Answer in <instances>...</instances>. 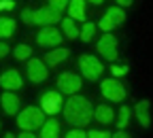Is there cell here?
<instances>
[{"label": "cell", "mask_w": 153, "mask_h": 138, "mask_svg": "<svg viewBox=\"0 0 153 138\" xmlns=\"http://www.w3.org/2000/svg\"><path fill=\"white\" fill-rule=\"evenodd\" d=\"M62 113L66 117V121L74 128H83L87 123L94 121V106L91 102L87 100L85 96H68V102L62 104Z\"/></svg>", "instance_id": "cell-1"}, {"label": "cell", "mask_w": 153, "mask_h": 138, "mask_svg": "<svg viewBox=\"0 0 153 138\" xmlns=\"http://www.w3.org/2000/svg\"><path fill=\"white\" fill-rule=\"evenodd\" d=\"M45 121V113L38 108V106H26L24 111L17 113V125L26 130V132H34L43 125Z\"/></svg>", "instance_id": "cell-2"}, {"label": "cell", "mask_w": 153, "mask_h": 138, "mask_svg": "<svg viewBox=\"0 0 153 138\" xmlns=\"http://www.w3.org/2000/svg\"><path fill=\"white\" fill-rule=\"evenodd\" d=\"M79 70H81V74L85 76V81H100V76H102V72H104V68H102V62L98 60L96 55H89V53H83L81 57H79Z\"/></svg>", "instance_id": "cell-3"}, {"label": "cell", "mask_w": 153, "mask_h": 138, "mask_svg": "<svg viewBox=\"0 0 153 138\" xmlns=\"http://www.w3.org/2000/svg\"><path fill=\"white\" fill-rule=\"evenodd\" d=\"M100 93L104 100L108 102H123L126 100V87L123 83L119 81V79H102V83H100Z\"/></svg>", "instance_id": "cell-4"}, {"label": "cell", "mask_w": 153, "mask_h": 138, "mask_svg": "<svg viewBox=\"0 0 153 138\" xmlns=\"http://www.w3.org/2000/svg\"><path fill=\"white\" fill-rule=\"evenodd\" d=\"M64 41L62 32L57 30L55 26H43L36 34V45L38 47H45V49H53V47H60V43Z\"/></svg>", "instance_id": "cell-5"}, {"label": "cell", "mask_w": 153, "mask_h": 138, "mask_svg": "<svg viewBox=\"0 0 153 138\" xmlns=\"http://www.w3.org/2000/svg\"><path fill=\"white\" fill-rule=\"evenodd\" d=\"M57 91L60 93H66V96H74L79 93V89L83 87V79L74 72H62L57 76Z\"/></svg>", "instance_id": "cell-6"}, {"label": "cell", "mask_w": 153, "mask_h": 138, "mask_svg": "<svg viewBox=\"0 0 153 138\" xmlns=\"http://www.w3.org/2000/svg\"><path fill=\"white\" fill-rule=\"evenodd\" d=\"M57 22H62V13L55 11L51 7H43V9H36L32 11V26H53Z\"/></svg>", "instance_id": "cell-7"}, {"label": "cell", "mask_w": 153, "mask_h": 138, "mask_svg": "<svg viewBox=\"0 0 153 138\" xmlns=\"http://www.w3.org/2000/svg\"><path fill=\"white\" fill-rule=\"evenodd\" d=\"M96 49H98V53H102L104 60L108 62H115L119 55V47H117V38H115L111 32H106L104 36H100V41L96 43Z\"/></svg>", "instance_id": "cell-8"}, {"label": "cell", "mask_w": 153, "mask_h": 138, "mask_svg": "<svg viewBox=\"0 0 153 138\" xmlns=\"http://www.w3.org/2000/svg\"><path fill=\"white\" fill-rule=\"evenodd\" d=\"M62 104H64V100H62V93L60 91H45L41 96V111L45 115H49V117L60 113Z\"/></svg>", "instance_id": "cell-9"}, {"label": "cell", "mask_w": 153, "mask_h": 138, "mask_svg": "<svg viewBox=\"0 0 153 138\" xmlns=\"http://www.w3.org/2000/svg\"><path fill=\"white\" fill-rule=\"evenodd\" d=\"M26 72H28V79L32 83H43V81H47V76H49V68L43 64V60H38V57H30V60H28Z\"/></svg>", "instance_id": "cell-10"}, {"label": "cell", "mask_w": 153, "mask_h": 138, "mask_svg": "<svg viewBox=\"0 0 153 138\" xmlns=\"http://www.w3.org/2000/svg\"><path fill=\"white\" fill-rule=\"evenodd\" d=\"M0 87L4 91H17L19 87H24V79H22V74L17 70L9 68V70H4L0 74Z\"/></svg>", "instance_id": "cell-11"}, {"label": "cell", "mask_w": 153, "mask_h": 138, "mask_svg": "<svg viewBox=\"0 0 153 138\" xmlns=\"http://www.w3.org/2000/svg\"><path fill=\"white\" fill-rule=\"evenodd\" d=\"M68 57H70V51H68V49H64V47H53L49 53L43 55V64H45L47 68H55V66H60L62 62H66Z\"/></svg>", "instance_id": "cell-12"}, {"label": "cell", "mask_w": 153, "mask_h": 138, "mask_svg": "<svg viewBox=\"0 0 153 138\" xmlns=\"http://www.w3.org/2000/svg\"><path fill=\"white\" fill-rule=\"evenodd\" d=\"M0 104H2L4 115H9V117L17 115V113H19V106H22V102H19L17 93H13V91H4L2 96H0Z\"/></svg>", "instance_id": "cell-13"}, {"label": "cell", "mask_w": 153, "mask_h": 138, "mask_svg": "<svg viewBox=\"0 0 153 138\" xmlns=\"http://www.w3.org/2000/svg\"><path fill=\"white\" fill-rule=\"evenodd\" d=\"M38 130H41L38 138H60L62 136V125H60L57 119H53V117H51V119H45Z\"/></svg>", "instance_id": "cell-14"}, {"label": "cell", "mask_w": 153, "mask_h": 138, "mask_svg": "<svg viewBox=\"0 0 153 138\" xmlns=\"http://www.w3.org/2000/svg\"><path fill=\"white\" fill-rule=\"evenodd\" d=\"M94 121H98L102 125H108V123H115V111L108 106V104H100L94 108Z\"/></svg>", "instance_id": "cell-15"}, {"label": "cell", "mask_w": 153, "mask_h": 138, "mask_svg": "<svg viewBox=\"0 0 153 138\" xmlns=\"http://www.w3.org/2000/svg\"><path fill=\"white\" fill-rule=\"evenodd\" d=\"M132 113H136V119H138V123L143 128H149L151 125V102L149 100H140Z\"/></svg>", "instance_id": "cell-16"}, {"label": "cell", "mask_w": 153, "mask_h": 138, "mask_svg": "<svg viewBox=\"0 0 153 138\" xmlns=\"http://www.w3.org/2000/svg\"><path fill=\"white\" fill-rule=\"evenodd\" d=\"M68 17L72 22H87L85 19V0H68Z\"/></svg>", "instance_id": "cell-17"}, {"label": "cell", "mask_w": 153, "mask_h": 138, "mask_svg": "<svg viewBox=\"0 0 153 138\" xmlns=\"http://www.w3.org/2000/svg\"><path fill=\"white\" fill-rule=\"evenodd\" d=\"M62 36L68 38V41H74V38H79V28H76V24L72 22L70 17H62Z\"/></svg>", "instance_id": "cell-18"}, {"label": "cell", "mask_w": 153, "mask_h": 138, "mask_svg": "<svg viewBox=\"0 0 153 138\" xmlns=\"http://www.w3.org/2000/svg\"><path fill=\"white\" fill-rule=\"evenodd\" d=\"M115 119H117V121H115V123H117V130H126L130 125V119H132V108L123 104L119 108V115H115Z\"/></svg>", "instance_id": "cell-19"}, {"label": "cell", "mask_w": 153, "mask_h": 138, "mask_svg": "<svg viewBox=\"0 0 153 138\" xmlns=\"http://www.w3.org/2000/svg\"><path fill=\"white\" fill-rule=\"evenodd\" d=\"M15 19L13 17H0V38H11L15 32Z\"/></svg>", "instance_id": "cell-20"}, {"label": "cell", "mask_w": 153, "mask_h": 138, "mask_svg": "<svg viewBox=\"0 0 153 138\" xmlns=\"http://www.w3.org/2000/svg\"><path fill=\"white\" fill-rule=\"evenodd\" d=\"M96 30H98V28H96V24H94V22H83V28L79 30V38L87 45V43H91V41H94Z\"/></svg>", "instance_id": "cell-21"}, {"label": "cell", "mask_w": 153, "mask_h": 138, "mask_svg": "<svg viewBox=\"0 0 153 138\" xmlns=\"http://www.w3.org/2000/svg\"><path fill=\"white\" fill-rule=\"evenodd\" d=\"M104 15L113 19V24H115V26H121V24L126 22V11H123L121 7H117V4H115V7H108Z\"/></svg>", "instance_id": "cell-22"}, {"label": "cell", "mask_w": 153, "mask_h": 138, "mask_svg": "<svg viewBox=\"0 0 153 138\" xmlns=\"http://www.w3.org/2000/svg\"><path fill=\"white\" fill-rule=\"evenodd\" d=\"M30 55H32V47L30 45H17L13 49V57L19 62H28L30 60Z\"/></svg>", "instance_id": "cell-23"}, {"label": "cell", "mask_w": 153, "mask_h": 138, "mask_svg": "<svg viewBox=\"0 0 153 138\" xmlns=\"http://www.w3.org/2000/svg\"><path fill=\"white\" fill-rule=\"evenodd\" d=\"M96 28H100V30L106 34V32H113V30L117 28V26L113 24V19H111V17H106V15H104V17L100 19V22H98V26H96Z\"/></svg>", "instance_id": "cell-24"}, {"label": "cell", "mask_w": 153, "mask_h": 138, "mask_svg": "<svg viewBox=\"0 0 153 138\" xmlns=\"http://www.w3.org/2000/svg\"><path fill=\"white\" fill-rule=\"evenodd\" d=\"M47 7H51V9H55V11H64L66 7H68V0H49V4Z\"/></svg>", "instance_id": "cell-25"}, {"label": "cell", "mask_w": 153, "mask_h": 138, "mask_svg": "<svg viewBox=\"0 0 153 138\" xmlns=\"http://www.w3.org/2000/svg\"><path fill=\"white\" fill-rule=\"evenodd\" d=\"M87 138H111V132H104V130H89V132H87Z\"/></svg>", "instance_id": "cell-26"}, {"label": "cell", "mask_w": 153, "mask_h": 138, "mask_svg": "<svg viewBox=\"0 0 153 138\" xmlns=\"http://www.w3.org/2000/svg\"><path fill=\"white\" fill-rule=\"evenodd\" d=\"M64 138H87V134H85L81 128H74V130H70Z\"/></svg>", "instance_id": "cell-27"}, {"label": "cell", "mask_w": 153, "mask_h": 138, "mask_svg": "<svg viewBox=\"0 0 153 138\" xmlns=\"http://www.w3.org/2000/svg\"><path fill=\"white\" fill-rule=\"evenodd\" d=\"M128 70H130L128 66H113V68H111V72H113V76H115V79H117V76H123V74H128Z\"/></svg>", "instance_id": "cell-28"}, {"label": "cell", "mask_w": 153, "mask_h": 138, "mask_svg": "<svg viewBox=\"0 0 153 138\" xmlns=\"http://www.w3.org/2000/svg\"><path fill=\"white\" fill-rule=\"evenodd\" d=\"M22 22L32 26V9H22Z\"/></svg>", "instance_id": "cell-29"}, {"label": "cell", "mask_w": 153, "mask_h": 138, "mask_svg": "<svg viewBox=\"0 0 153 138\" xmlns=\"http://www.w3.org/2000/svg\"><path fill=\"white\" fill-rule=\"evenodd\" d=\"M13 9H15L13 0H0V11H13Z\"/></svg>", "instance_id": "cell-30"}, {"label": "cell", "mask_w": 153, "mask_h": 138, "mask_svg": "<svg viewBox=\"0 0 153 138\" xmlns=\"http://www.w3.org/2000/svg\"><path fill=\"white\" fill-rule=\"evenodd\" d=\"M11 53V47L7 45V43H2V41H0V60H2V57H7Z\"/></svg>", "instance_id": "cell-31"}, {"label": "cell", "mask_w": 153, "mask_h": 138, "mask_svg": "<svg viewBox=\"0 0 153 138\" xmlns=\"http://www.w3.org/2000/svg\"><path fill=\"white\" fill-rule=\"evenodd\" d=\"M111 138H132L126 130H117V132H115V134H111Z\"/></svg>", "instance_id": "cell-32"}, {"label": "cell", "mask_w": 153, "mask_h": 138, "mask_svg": "<svg viewBox=\"0 0 153 138\" xmlns=\"http://www.w3.org/2000/svg\"><path fill=\"white\" fill-rule=\"evenodd\" d=\"M115 2H117V7H121V9H126V7H130L134 0H115Z\"/></svg>", "instance_id": "cell-33"}, {"label": "cell", "mask_w": 153, "mask_h": 138, "mask_svg": "<svg viewBox=\"0 0 153 138\" xmlns=\"http://www.w3.org/2000/svg\"><path fill=\"white\" fill-rule=\"evenodd\" d=\"M17 138H36V136H34V132H26L24 130L22 134H17Z\"/></svg>", "instance_id": "cell-34"}, {"label": "cell", "mask_w": 153, "mask_h": 138, "mask_svg": "<svg viewBox=\"0 0 153 138\" xmlns=\"http://www.w3.org/2000/svg\"><path fill=\"white\" fill-rule=\"evenodd\" d=\"M2 138H17V136H15V134H13V132H7V134H4V136H2Z\"/></svg>", "instance_id": "cell-35"}, {"label": "cell", "mask_w": 153, "mask_h": 138, "mask_svg": "<svg viewBox=\"0 0 153 138\" xmlns=\"http://www.w3.org/2000/svg\"><path fill=\"white\" fill-rule=\"evenodd\" d=\"M87 2H91V4H102L104 0H87Z\"/></svg>", "instance_id": "cell-36"}, {"label": "cell", "mask_w": 153, "mask_h": 138, "mask_svg": "<svg viewBox=\"0 0 153 138\" xmlns=\"http://www.w3.org/2000/svg\"><path fill=\"white\" fill-rule=\"evenodd\" d=\"M0 125H2V121H0Z\"/></svg>", "instance_id": "cell-37"}]
</instances>
